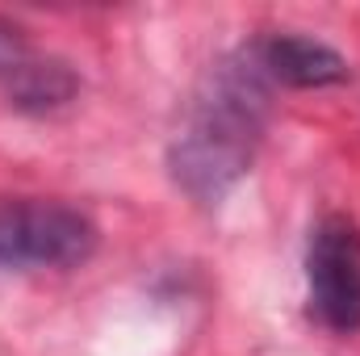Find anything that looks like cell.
I'll return each mask as SVG.
<instances>
[{
	"label": "cell",
	"mask_w": 360,
	"mask_h": 356,
	"mask_svg": "<svg viewBox=\"0 0 360 356\" xmlns=\"http://www.w3.org/2000/svg\"><path fill=\"white\" fill-rule=\"evenodd\" d=\"M269 76L256 46L222 59L188 105V117L172 143V177L197 201H218L252 168L264 134Z\"/></svg>",
	"instance_id": "obj_1"
},
{
	"label": "cell",
	"mask_w": 360,
	"mask_h": 356,
	"mask_svg": "<svg viewBox=\"0 0 360 356\" xmlns=\"http://www.w3.org/2000/svg\"><path fill=\"white\" fill-rule=\"evenodd\" d=\"M96 248L89 214L59 201H8L0 205V272L84 265Z\"/></svg>",
	"instance_id": "obj_2"
},
{
	"label": "cell",
	"mask_w": 360,
	"mask_h": 356,
	"mask_svg": "<svg viewBox=\"0 0 360 356\" xmlns=\"http://www.w3.org/2000/svg\"><path fill=\"white\" fill-rule=\"evenodd\" d=\"M310 314L340 331H360V227L344 214H327L306 248Z\"/></svg>",
	"instance_id": "obj_3"
},
{
	"label": "cell",
	"mask_w": 360,
	"mask_h": 356,
	"mask_svg": "<svg viewBox=\"0 0 360 356\" xmlns=\"http://www.w3.org/2000/svg\"><path fill=\"white\" fill-rule=\"evenodd\" d=\"M0 84L25 109H55L76 92V76L63 63L34 55L21 30L0 21Z\"/></svg>",
	"instance_id": "obj_4"
},
{
	"label": "cell",
	"mask_w": 360,
	"mask_h": 356,
	"mask_svg": "<svg viewBox=\"0 0 360 356\" xmlns=\"http://www.w3.org/2000/svg\"><path fill=\"white\" fill-rule=\"evenodd\" d=\"M260 55V68L264 76L276 84H289V89H327V84H340L348 80V63L344 55H335L327 42H314V38H302V34H281L256 46Z\"/></svg>",
	"instance_id": "obj_5"
}]
</instances>
